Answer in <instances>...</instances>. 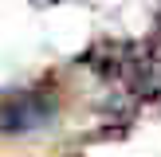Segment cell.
<instances>
[{"label":"cell","instance_id":"obj_1","mask_svg":"<svg viewBox=\"0 0 161 157\" xmlns=\"http://www.w3.org/2000/svg\"><path fill=\"white\" fill-rule=\"evenodd\" d=\"M55 118V94L24 86L0 94V133H36Z\"/></svg>","mask_w":161,"mask_h":157},{"label":"cell","instance_id":"obj_2","mask_svg":"<svg viewBox=\"0 0 161 157\" xmlns=\"http://www.w3.org/2000/svg\"><path fill=\"white\" fill-rule=\"evenodd\" d=\"M31 4H39V8H51V4H63V0H31Z\"/></svg>","mask_w":161,"mask_h":157}]
</instances>
